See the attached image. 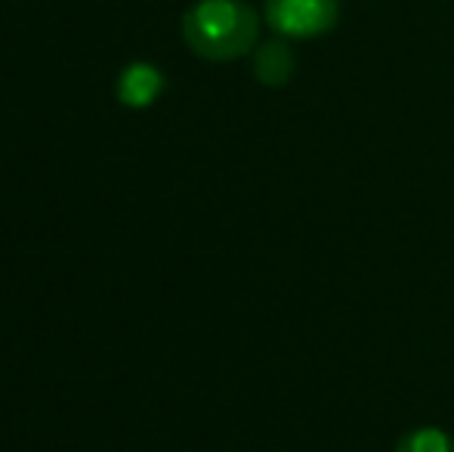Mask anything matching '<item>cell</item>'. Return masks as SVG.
<instances>
[{
  "label": "cell",
  "instance_id": "obj_1",
  "mask_svg": "<svg viewBox=\"0 0 454 452\" xmlns=\"http://www.w3.org/2000/svg\"><path fill=\"white\" fill-rule=\"evenodd\" d=\"M260 19L245 0H198L183 16V41L207 62H232L251 53Z\"/></svg>",
  "mask_w": 454,
  "mask_h": 452
},
{
  "label": "cell",
  "instance_id": "obj_2",
  "mask_svg": "<svg viewBox=\"0 0 454 452\" xmlns=\"http://www.w3.org/2000/svg\"><path fill=\"white\" fill-rule=\"evenodd\" d=\"M266 22L281 37H322L340 22V0H266Z\"/></svg>",
  "mask_w": 454,
  "mask_h": 452
},
{
  "label": "cell",
  "instance_id": "obj_3",
  "mask_svg": "<svg viewBox=\"0 0 454 452\" xmlns=\"http://www.w3.org/2000/svg\"><path fill=\"white\" fill-rule=\"evenodd\" d=\"M164 91V75L149 62H133L118 75V99L130 109H149Z\"/></svg>",
  "mask_w": 454,
  "mask_h": 452
},
{
  "label": "cell",
  "instance_id": "obj_4",
  "mask_svg": "<svg viewBox=\"0 0 454 452\" xmlns=\"http://www.w3.org/2000/svg\"><path fill=\"white\" fill-rule=\"evenodd\" d=\"M297 56L287 41H266L254 53V78L263 87H285L294 78Z\"/></svg>",
  "mask_w": 454,
  "mask_h": 452
},
{
  "label": "cell",
  "instance_id": "obj_5",
  "mask_svg": "<svg viewBox=\"0 0 454 452\" xmlns=\"http://www.w3.org/2000/svg\"><path fill=\"white\" fill-rule=\"evenodd\" d=\"M395 452H454V437L442 428H411L395 440Z\"/></svg>",
  "mask_w": 454,
  "mask_h": 452
}]
</instances>
